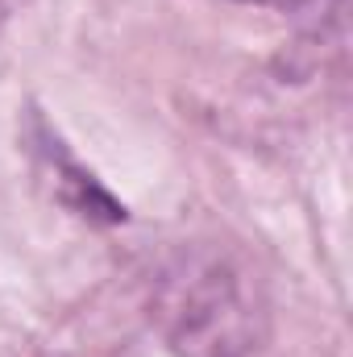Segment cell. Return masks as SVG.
I'll use <instances>...</instances> for the list:
<instances>
[{"mask_svg":"<svg viewBox=\"0 0 353 357\" xmlns=\"http://www.w3.org/2000/svg\"><path fill=\"white\" fill-rule=\"evenodd\" d=\"M42 154H46V162L54 167V178H59V191H63V199L80 212V216H100V220H121L125 216V208L96 183V178L46 133V142H42Z\"/></svg>","mask_w":353,"mask_h":357,"instance_id":"cell-1","label":"cell"},{"mask_svg":"<svg viewBox=\"0 0 353 357\" xmlns=\"http://www.w3.org/2000/svg\"><path fill=\"white\" fill-rule=\"evenodd\" d=\"M13 4H17V0H0V17H4V13H8Z\"/></svg>","mask_w":353,"mask_h":357,"instance_id":"cell-2","label":"cell"},{"mask_svg":"<svg viewBox=\"0 0 353 357\" xmlns=\"http://www.w3.org/2000/svg\"><path fill=\"white\" fill-rule=\"evenodd\" d=\"M262 4H295V0H262Z\"/></svg>","mask_w":353,"mask_h":357,"instance_id":"cell-3","label":"cell"}]
</instances>
